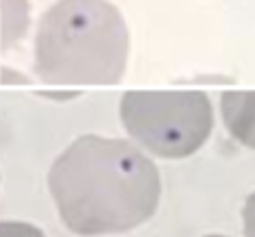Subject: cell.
I'll return each instance as SVG.
<instances>
[{"instance_id": "1", "label": "cell", "mask_w": 255, "mask_h": 237, "mask_svg": "<svg viewBox=\"0 0 255 237\" xmlns=\"http://www.w3.org/2000/svg\"><path fill=\"white\" fill-rule=\"evenodd\" d=\"M47 186L63 224L76 235H115L154 215L161 177L150 157L124 139L79 136L54 161Z\"/></svg>"}, {"instance_id": "3", "label": "cell", "mask_w": 255, "mask_h": 237, "mask_svg": "<svg viewBox=\"0 0 255 237\" xmlns=\"http://www.w3.org/2000/svg\"><path fill=\"white\" fill-rule=\"evenodd\" d=\"M119 117L128 134L161 159L190 157L213 132L211 99L199 90L126 92Z\"/></svg>"}, {"instance_id": "4", "label": "cell", "mask_w": 255, "mask_h": 237, "mask_svg": "<svg viewBox=\"0 0 255 237\" xmlns=\"http://www.w3.org/2000/svg\"><path fill=\"white\" fill-rule=\"evenodd\" d=\"M220 110L229 134L255 150V92H224Z\"/></svg>"}, {"instance_id": "5", "label": "cell", "mask_w": 255, "mask_h": 237, "mask_svg": "<svg viewBox=\"0 0 255 237\" xmlns=\"http://www.w3.org/2000/svg\"><path fill=\"white\" fill-rule=\"evenodd\" d=\"M22 2H25V0H2V11H4L2 45L4 47H7L9 43H13V40H18L27 29V9L18 11V4H22Z\"/></svg>"}, {"instance_id": "2", "label": "cell", "mask_w": 255, "mask_h": 237, "mask_svg": "<svg viewBox=\"0 0 255 237\" xmlns=\"http://www.w3.org/2000/svg\"><path fill=\"white\" fill-rule=\"evenodd\" d=\"M130 34L108 0H58L36 31L34 67L49 85H112L126 74Z\"/></svg>"}, {"instance_id": "8", "label": "cell", "mask_w": 255, "mask_h": 237, "mask_svg": "<svg viewBox=\"0 0 255 237\" xmlns=\"http://www.w3.org/2000/svg\"><path fill=\"white\" fill-rule=\"evenodd\" d=\"M204 237H229V235H204Z\"/></svg>"}, {"instance_id": "6", "label": "cell", "mask_w": 255, "mask_h": 237, "mask_svg": "<svg viewBox=\"0 0 255 237\" xmlns=\"http://www.w3.org/2000/svg\"><path fill=\"white\" fill-rule=\"evenodd\" d=\"M0 237H45V233L27 222H0Z\"/></svg>"}, {"instance_id": "7", "label": "cell", "mask_w": 255, "mask_h": 237, "mask_svg": "<svg viewBox=\"0 0 255 237\" xmlns=\"http://www.w3.org/2000/svg\"><path fill=\"white\" fill-rule=\"evenodd\" d=\"M242 222H244V235L255 237V190L247 197V202H244Z\"/></svg>"}]
</instances>
